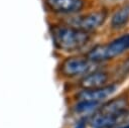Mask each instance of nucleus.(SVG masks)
Returning <instances> with one entry per match:
<instances>
[{"label": "nucleus", "instance_id": "f257e3e1", "mask_svg": "<svg viewBox=\"0 0 129 128\" xmlns=\"http://www.w3.org/2000/svg\"><path fill=\"white\" fill-rule=\"evenodd\" d=\"M129 102L126 97L119 96L103 104L90 117L89 124L92 128H114L126 118Z\"/></svg>", "mask_w": 129, "mask_h": 128}, {"label": "nucleus", "instance_id": "f03ea898", "mask_svg": "<svg viewBox=\"0 0 129 128\" xmlns=\"http://www.w3.org/2000/svg\"><path fill=\"white\" fill-rule=\"evenodd\" d=\"M51 36L56 48L63 51H75L86 46L91 37L85 32L73 26H55L51 29Z\"/></svg>", "mask_w": 129, "mask_h": 128}, {"label": "nucleus", "instance_id": "7ed1b4c3", "mask_svg": "<svg viewBox=\"0 0 129 128\" xmlns=\"http://www.w3.org/2000/svg\"><path fill=\"white\" fill-rule=\"evenodd\" d=\"M128 49H129V34H124L111 42L95 46L88 52L87 57L92 61L98 63L104 60L114 58Z\"/></svg>", "mask_w": 129, "mask_h": 128}, {"label": "nucleus", "instance_id": "20e7f679", "mask_svg": "<svg viewBox=\"0 0 129 128\" xmlns=\"http://www.w3.org/2000/svg\"><path fill=\"white\" fill-rule=\"evenodd\" d=\"M97 62L92 61L87 56L74 55L66 58L60 67V72L68 78L85 76L94 71Z\"/></svg>", "mask_w": 129, "mask_h": 128}, {"label": "nucleus", "instance_id": "39448f33", "mask_svg": "<svg viewBox=\"0 0 129 128\" xmlns=\"http://www.w3.org/2000/svg\"><path fill=\"white\" fill-rule=\"evenodd\" d=\"M107 18V10H98L81 16L71 23V26L83 30L85 32H90L92 30L100 27Z\"/></svg>", "mask_w": 129, "mask_h": 128}, {"label": "nucleus", "instance_id": "423d86ee", "mask_svg": "<svg viewBox=\"0 0 129 128\" xmlns=\"http://www.w3.org/2000/svg\"><path fill=\"white\" fill-rule=\"evenodd\" d=\"M115 91V85H106L96 89H83L80 93L77 94V99L79 102H88L99 105L100 102L106 100Z\"/></svg>", "mask_w": 129, "mask_h": 128}, {"label": "nucleus", "instance_id": "0eeeda50", "mask_svg": "<svg viewBox=\"0 0 129 128\" xmlns=\"http://www.w3.org/2000/svg\"><path fill=\"white\" fill-rule=\"evenodd\" d=\"M50 10L56 13H76L82 10L83 0H46Z\"/></svg>", "mask_w": 129, "mask_h": 128}, {"label": "nucleus", "instance_id": "6e6552de", "mask_svg": "<svg viewBox=\"0 0 129 128\" xmlns=\"http://www.w3.org/2000/svg\"><path fill=\"white\" fill-rule=\"evenodd\" d=\"M108 75L102 71H92L91 73L85 75L81 81L80 86L83 89H96L107 85Z\"/></svg>", "mask_w": 129, "mask_h": 128}, {"label": "nucleus", "instance_id": "1a4fd4ad", "mask_svg": "<svg viewBox=\"0 0 129 128\" xmlns=\"http://www.w3.org/2000/svg\"><path fill=\"white\" fill-rule=\"evenodd\" d=\"M129 20V3L120 7L111 18V26L115 29H119L126 25Z\"/></svg>", "mask_w": 129, "mask_h": 128}, {"label": "nucleus", "instance_id": "9d476101", "mask_svg": "<svg viewBox=\"0 0 129 128\" xmlns=\"http://www.w3.org/2000/svg\"><path fill=\"white\" fill-rule=\"evenodd\" d=\"M76 128H85V123H84V121L80 122V123L76 126Z\"/></svg>", "mask_w": 129, "mask_h": 128}, {"label": "nucleus", "instance_id": "9b49d317", "mask_svg": "<svg viewBox=\"0 0 129 128\" xmlns=\"http://www.w3.org/2000/svg\"><path fill=\"white\" fill-rule=\"evenodd\" d=\"M121 128H129V125H127V126H124V127H121Z\"/></svg>", "mask_w": 129, "mask_h": 128}]
</instances>
